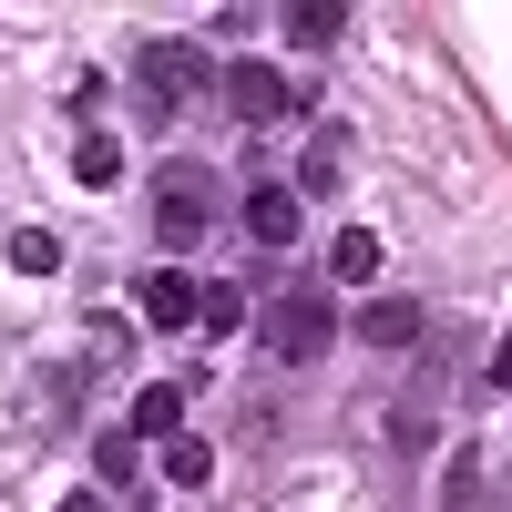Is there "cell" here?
I'll list each match as a JSON object with an SVG mask.
<instances>
[{
    "label": "cell",
    "instance_id": "5",
    "mask_svg": "<svg viewBox=\"0 0 512 512\" xmlns=\"http://www.w3.org/2000/svg\"><path fill=\"white\" fill-rule=\"evenodd\" d=\"M236 216H246V236L267 246V256H287L297 226H308V205H297V185H246V195H236Z\"/></svg>",
    "mask_w": 512,
    "mask_h": 512
},
{
    "label": "cell",
    "instance_id": "9",
    "mask_svg": "<svg viewBox=\"0 0 512 512\" xmlns=\"http://www.w3.org/2000/svg\"><path fill=\"white\" fill-rule=\"evenodd\" d=\"M164 482H175V492H205V482H216V441L175 431V441H164Z\"/></svg>",
    "mask_w": 512,
    "mask_h": 512
},
{
    "label": "cell",
    "instance_id": "2",
    "mask_svg": "<svg viewBox=\"0 0 512 512\" xmlns=\"http://www.w3.org/2000/svg\"><path fill=\"white\" fill-rule=\"evenodd\" d=\"M195 93H216L205 41H144V52H134V103H144V123H164V113L195 103Z\"/></svg>",
    "mask_w": 512,
    "mask_h": 512
},
{
    "label": "cell",
    "instance_id": "17",
    "mask_svg": "<svg viewBox=\"0 0 512 512\" xmlns=\"http://www.w3.org/2000/svg\"><path fill=\"white\" fill-rule=\"evenodd\" d=\"M482 379H492V390H512V328H502V349H492V369H482Z\"/></svg>",
    "mask_w": 512,
    "mask_h": 512
},
{
    "label": "cell",
    "instance_id": "18",
    "mask_svg": "<svg viewBox=\"0 0 512 512\" xmlns=\"http://www.w3.org/2000/svg\"><path fill=\"white\" fill-rule=\"evenodd\" d=\"M52 512H103V492H62V502H52Z\"/></svg>",
    "mask_w": 512,
    "mask_h": 512
},
{
    "label": "cell",
    "instance_id": "10",
    "mask_svg": "<svg viewBox=\"0 0 512 512\" xmlns=\"http://www.w3.org/2000/svg\"><path fill=\"white\" fill-rule=\"evenodd\" d=\"M328 277L369 287V277H379V236H369V226H338V236H328Z\"/></svg>",
    "mask_w": 512,
    "mask_h": 512
},
{
    "label": "cell",
    "instance_id": "14",
    "mask_svg": "<svg viewBox=\"0 0 512 512\" xmlns=\"http://www.w3.org/2000/svg\"><path fill=\"white\" fill-rule=\"evenodd\" d=\"M11 267H21V277H52V267H62V236H52V226H21V236H11Z\"/></svg>",
    "mask_w": 512,
    "mask_h": 512
},
{
    "label": "cell",
    "instance_id": "12",
    "mask_svg": "<svg viewBox=\"0 0 512 512\" xmlns=\"http://www.w3.org/2000/svg\"><path fill=\"white\" fill-rule=\"evenodd\" d=\"M72 175H82V185H123V144H113V134H82V144H72Z\"/></svg>",
    "mask_w": 512,
    "mask_h": 512
},
{
    "label": "cell",
    "instance_id": "7",
    "mask_svg": "<svg viewBox=\"0 0 512 512\" xmlns=\"http://www.w3.org/2000/svg\"><path fill=\"white\" fill-rule=\"evenodd\" d=\"M134 308H144V328H195V277L185 267H154L134 287Z\"/></svg>",
    "mask_w": 512,
    "mask_h": 512
},
{
    "label": "cell",
    "instance_id": "15",
    "mask_svg": "<svg viewBox=\"0 0 512 512\" xmlns=\"http://www.w3.org/2000/svg\"><path fill=\"white\" fill-rule=\"evenodd\" d=\"M287 31H297V41H338V31H349V11H338V0H297Z\"/></svg>",
    "mask_w": 512,
    "mask_h": 512
},
{
    "label": "cell",
    "instance_id": "13",
    "mask_svg": "<svg viewBox=\"0 0 512 512\" xmlns=\"http://www.w3.org/2000/svg\"><path fill=\"white\" fill-rule=\"evenodd\" d=\"M195 328L236 338V328H246V287H195Z\"/></svg>",
    "mask_w": 512,
    "mask_h": 512
},
{
    "label": "cell",
    "instance_id": "8",
    "mask_svg": "<svg viewBox=\"0 0 512 512\" xmlns=\"http://www.w3.org/2000/svg\"><path fill=\"white\" fill-rule=\"evenodd\" d=\"M185 431V379H144V390H134V441H175Z\"/></svg>",
    "mask_w": 512,
    "mask_h": 512
},
{
    "label": "cell",
    "instance_id": "6",
    "mask_svg": "<svg viewBox=\"0 0 512 512\" xmlns=\"http://www.w3.org/2000/svg\"><path fill=\"white\" fill-rule=\"evenodd\" d=\"M349 328H359V349L400 359V349H420V328H431V308H420V297H369V308H359Z\"/></svg>",
    "mask_w": 512,
    "mask_h": 512
},
{
    "label": "cell",
    "instance_id": "1",
    "mask_svg": "<svg viewBox=\"0 0 512 512\" xmlns=\"http://www.w3.org/2000/svg\"><path fill=\"white\" fill-rule=\"evenodd\" d=\"M144 205H154V236L164 246H195L205 226H216V205H226V185H216V164H164V175L144 185Z\"/></svg>",
    "mask_w": 512,
    "mask_h": 512
},
{
    "label": "cell",
    "instance_id": "11",
    "mask_svg": "<svg viewBox=\"0 0 512 512\" xmlns=\"http://www.w3.org/2000/svg\"><path fill=\"white\" fill-rule=\"evenodd\" d=\"M93 472H103L113 492H134V472H144V441H134V431H103V441H93Z\"/></svg>",
    "mask_w": 512,
    "mask_h": 512
},
{
    "label": "cell",
    "instance_id": "3",
    "mask_svg": "<svg viewBox=\"0 0 512 512\" xmlns=\"http://www.w3.org/2000/svg\"><path fill=\"white\" fill-rule=\"evenodd\" d=\"M256 328H267V359H277V369H318V359L338 349V308H328V287H287Z\"/></svg>",
    "mask_w": 512,
    "mask_h": 512
},
{
    "label": "cell",
    "instance_id": "19",
    "mask_svg": "<svg viewBox=\"0 0 512 512\" xmlns=\"http://www.w3.org/2000/svg\"><path fill=\"white\" fill-rule=\"evenodd\" d=\"M502 512H512V492H502Z\"/></svg>",
    "mask_w": 512,
    "mask_h": 512
},
{
    "label": "cell",
    "instance_id": "4",
    "mask_svg": "<svg viewBox=\"0 0 512 512\" xmlns=\"http://www.w3.org/2000/svg\"><path fill=\"white\" fill-rule=\"evenodd\" d=\"M216 93L236 103V123H287V113H308V93H297L277 62H226V72H216Z\"/></svg>",
    "mask_w": 512,
    "mask_h": 512
},
{
    "label": "cell",
    "instance_id": "16",
    "mask_svg": "<svg viewBox=\"0 0 512 512\" xmlns=\"http://www.w3.org/2000/svg\"><path fill=\"white\" fill-rule=\"evenodd\" d=\"M390 441H400V461H420V441H431V410H400V420H390Z\"/></svg>",
    "mask_w": 512,
    "mask_h": 512
}]
</instances>
